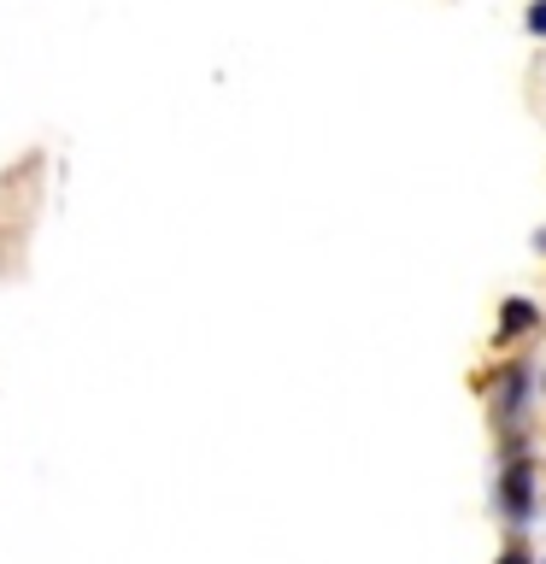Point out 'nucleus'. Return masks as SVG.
Listing matches in <instances>:
<instances>
[{
    "instance_id": "nucleus-5",
    "label": "nucleus",
    "mask_w": 546,
    "mask_h": 564,
    "mask_svg": "<svg viewBox=\"0 0 546 564\" xmlns=\"http://www.w3.org/2000/svg\"><path fill=\"white\" fill-rule=\"evenodd\" d=\"M500 564H528V558H523V553H505V558H500Z\"/></svg>"
},
{
    "instance_id": "nucleus-3",
    "label": "nucleus",
    "mask_w": 546,
    "mask_h": 564,
    "mask_svg": "<svg viewBox=\"0 0 546 564\" xmlns=\"http://www.w3.org/2000/svg\"><path fill=\"white\" fill-rule=\"evenodd\" d=\"M535 324H540L535 300H505V306H500V335H505V341H517V335H528Z\"/></svg>"
},
{
    "instance_id": "nucleus-2",
    "label": "nucleus",
    "mask_w": 546,
    "mask_h": 564,
    "mask_svg": "<svg viewBox=\"0 0 546 564\" xmlns=\"http://www.w3.org/2000/svg\"><path fill=\"white\" fill-rule=\"evenodd\" d=\"M528 377H535L528 365H505L500 377H493V412H500V430H517L523 400H528Z\"/></svg>"
},
{
    "instance_id": "nucleus-4",
    "label": "nucleus",
    "mask_w": 546,
    "mask_h": 564,
    "mask_svg": "<svg viewBox=\"0 0 546 564\" xmlns=\"http://www.w3.org/2000/svg\"><path fill=\"white\" fill-rule=\"evenodd\" d=\"M528 30L546 35V0H535V7H528Z\"/></svg>"
},
{
    "instance_id": "nucleus-1",
    "label": "nucleus",
    "mask_w": 546,
    "mask_h": 564,
    "mask_svg": "<svg viewBox=\"0 0 546 564\" xmlns=\"http://www.w3.org/2000/svg\"><path fill=\"white\" fill-rule=\"evenodd\" d=\"M500 511L511 529H523L528 518H535V465L528 458H511L505 476H500Z\"/></svg>"
}]
</instances>
